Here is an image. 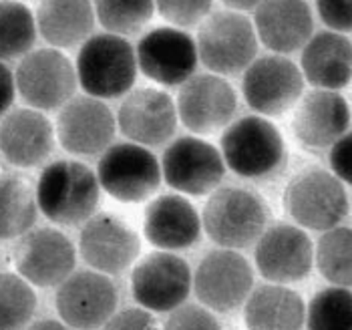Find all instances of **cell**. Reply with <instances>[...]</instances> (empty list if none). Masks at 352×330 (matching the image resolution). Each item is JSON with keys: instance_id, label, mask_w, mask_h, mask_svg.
<instances>
[{"instance_id": "cell-1", "label": "cell", "mask_w": 352, "mask_h": 330, "mask_svg": "<svg viewBox=\"0 0 352 330\" xmlns=\"http://www.w3.org/2000/svg\"><path fill=\"white\" fill-rule=\"evenodd\" d=\"M34 195L47 220L58 226H77L97 212L101 186L97 173L87 165L60 160L45 167Z\"/></svg>"}, {"instance_id": "cell-2", "label": "cell", "mask_w": 352, "mask_h": 330, "mask_svg": "<svg viewBox=\"0 0 352 330\" xmlns=\"http://www.w3.org/2000/svg\"><path fill=\"white\" fill-rule=\"evenodd\" d=\"M221 157L244 179H270L286 164V143L276 125L262 115H248L226 125Z\"/></svg>"}, {"instance_id": "cell-3", "label": "cell", "mask_w": 352, "mask_h": 330, "mask_svg": "<svg viewBox=\"0 0 352 330\" xmlns=\"http://www.w3.org/2000/svg\"><path fill=\"white\" fill-rule=\"evenodd\" d=\"M75 73L87 95L97 99L123 97L137 79L135 49L115 32L91 34L81 43Z\"/></svg>"}, {"instance_id": "cell-4", "label": "cell", "mask_w": 352, "mask_h": 330, "mask_svg": "<svg viewBox=\"0 0 352 330\" xmlns=\"http://www.w3.org/2000/svg\"><path fill=\"white\" fill-rule=\"evenodd\" d=\"M270 210L262 195L238 186L216 188L206 201L201 226L217 246L242 250L268 228Z\"/></svg>"}, {"instance_id": "cell-5", "label": "cell", "mask_w": 352, "mask_h": 330, "mask_svg": "<svg viewBox=\"0 0 352 330\" xmlns=\"http://www.w3.org/2000/svg\"><path fill=\"white\" fill-rule=\"evenodd\" d=\"M284 208L302 228L324 232L349 216L351 199L342 182L320 167L300 171L284 190Z\"/></svg>"}, {"instance_id": "cell-6", "label": "cell", "mask_w": 352, "mask_h": 330, "mask_svg": "<svg viewBox=\"0 0 352 330\" xmlns=\"http://www.w3.org/2000/svg\"><path fill=\"white\" fill-rule=\"evenodd\" d=\"M199 63L216 75H238L258 55V36L252 21L223 10L208 14L197 30Z\"/></svg>"}, {"instance_id": "cell-7", "label": "cell", "mask_w": 352, "mask_h": 330, "mask_svg": "<svg viewBox=\"0 0 352 330\" xmlns=\"http://www.w3.org/2000/svg\"><path fill=\"white\" fill-rule=\"evenodd\" d=\"M97 179L111 197L141 204L160 190L162 164L145 145L111 143L99 160Z\"/></svg>"}, {"instance_id": "cell-8", "label": "cell", "mask_w": 352, "mask_h": 330, "mask_svg": "<svg viewBox=\"0 0 352 330\" xmlns=\"http://www.w3.org/2000/svg\"><path fill=\"white\" fill-rule=\"evenodd\" d=\"M14 82L32 109L54 111L75 97L77 73L73 63L58 49H34L19 63Z\"/></svg>"}, {"instance_id": "cell-9", "label": "cell", "mask_w": 352, "mask_h": 330, "mask_svg": "<svg viewBox=\"0 0 352 330\" xmlns=\"http://www.w3.org/2000/svg\"><path fill=\"white\" fill-rule=\"evenodd\" d=\"M191 288L197 300L214 312H234L254 288V272L242 254L232 248L212 250L199 262Z\"/></svg>"}, {"instance_id": "cell-10", "label": "cell", "mask_w": 352, "mask_h": 330, "mask_svg": "<svg viewBox=\"0 0 352 330\" xmlns=\"http://www.w3.org/2000/svg\"><path fill=\"white\" fill-rule=\"evenodd\" d=\"M244 71L242 91L245 103L260 115H284L304 93L300 67L284 55L276 53L254 58Z\"/></svg>"}, {"instance_id": "cell-11", "label": "cell", "mask_w": 352, "mask_h": 330, "mask_svg": "<svg viewBox=\"0 0 352 330\" xmlns=\"http://www.w3.org/2000/svg\"><path fill=\"white\" fill-rule=\"evenodd\" d=\"M135 58L147 79L165 87L184 85L199 65L193 36L177 27L153 28L141 36Z\"/></svg>"}, {"instance_id": "cell-12", "label": "cell", "mask_w": 352, "mask_h": 330, "mask_svg": "<svg viewBox=\"0 0 352 330\" xmlns=\"http://www.w3.org/2000/svg\"><path fill=\"white\" fill-rule=\"evenodd\" d=\"M162 175L175 192L208 195L226 175V164L216 147L204 139H175L163 153Z\"/></svg>"}, {"instance_id": "cell-13", "label": "cell", "mask_w": 352, "mask_h": 330, "mask_svg": "<svg viewBox=\"0 0 352 330\" xmlns=\"http://www.w3.org/2000/svg\"><path fill=\"white\" fill-rule=\"evenodd\" d=\"M175 109L184 127L195 135H212L232 123L238 97L221 75H191L182 85Z\"/></svg>"}, {"instance_id": "cell-14", "label": "cell", "mask_w": 352, "mask_h": 330, "mask_svg": "<svg viewBox=\"0 0 352 330\" xmlns=\"http://www.w3.org/2000/svg\"><path fill=\"white\" fill-rule=\"evenodd\" d=\"M256 268L274 284H294L310 274L314 246L304 230L292 223H274L256 240Z\"/></svg>"}, {"instance_id": "cell-15", "label": "cell", "mask_w": 352, "mask_h": 330, "mask_svg": "<svg viewBox=\"0 0 352 330\" xmlns=\"http://www.w3.org/2000/svg\"><path fill=\"white\" fill-rule=\"evenodd\" d=\"M119 306V292L103 272H73L56 290V310L60 320L73 329L105 327Z\"/></svg>"}, {"instance_id": "cell-16", "label": "cell", "mask_w": 352, "mask_h": 330, "mask_svg": "<svg viewBox=\"0 0 352 330\" xmlns=\"http://www.w3.org/2000/svg\"><path fill=\"white\" fill-rule=\"evenodd\" d=\"M77 264L73 242L58 230L36 228L21 236L14 248V266L32 286H58Z\"/></svg>"}, {"instance_id": "cell-17", "label": "cell", "mask_w": 352, "mask_h": 330, "mask_svg": "<svg viewBox=\"0 0 352 330\" xmlns=\"http://www.w3.org/2000/svg\"><path fill=\"white\" fill-rule=\"evenodd\" d=\"M190 264L167 252H153L143 258L131 274L135 300L151 312H169L186 302L191 292Z\"/></svg>"}, {"instance_id": "cell-18", "label": "cell", "mask_w": 352, "mask_h": 330, "mask_svg": "<svg viewBox=\"0 0 352 330\" xmlns=\"http://www.w3.org/2000/svg\"><path fill=\"white\" fill-rule=\"evenodd\" d=\"M115 117L103 99L71 97L56 117V138L73 155H99L115 139Z\"/></svg>"}, {"instance_id": "cell-19", "label": "cell", "mask_w": 352, "mask_h": 330, "mask_svg": "<svg viewBox=\"0 0 352 330\" xmlns=\"http://www.w3.org/2000/svg\"><path fill=\"white\" fill-rule=\"evenodd\" d=\"M79 250L82 260L97 272L119 274L139 256L141 242L135 230L113 214H93L82 221Z\"/></svg>"}, {"instance_id": "cell-20", "label": "cell", "mask_w": 352, "mask_h": 330, "mask_svg": "<svg viewBox=\"0 0 352 330\" xmlns=\"http://www.w3.org/2000/svg\"><path fill=\"white\" fill-rule=\"evenodd\" d=\"M117 127L133 143L160 147L173 138L177 129L175 103L160 89H135L119 107Z\"/></svg>"}, {"instance_id": "cell-21", "label": "cell", "mask_w": 352, "mask_h": 330, "mask_svg": "<svg viewBox=\"0 0 352 330\" xmlns=\"http://www.w3.org/2000/svg\"><path fill=\"white\" fill-rule=\"evenodd\" d=\"M351 127V109L346 99L330 89H314L308 95L302 93L296 101L292 119L294 135L304 147L324 149Z\"/></svg>"}, {"instance_id": "cell-22", "label": "cell", "mask_w": 352, "mask_h": 330, "mask_svg": "<svg viewBox=\"0 0 352 330\" xmlns=\"http://www.w3.org/2000/svg\"><path fill=\"white\" fill-rule=\"evenodd\" d=\"M254 30L260 43L278 55L300 51L314 34L306 0H262L254 8Z\"/></svg>"}, {"instance_id": "cell-23", "label": "cell", "mask_w": 352, "mask_h": 330, "mask_svg": "<svg viewBox=\"0 0 352 330\" xmlns=\"http://www.w3.org/2000/svg\"><path fill=\"white\" fill-rule=\"evenodd\" d=\"M54 149L53 123L38 109H14L0 121V155L14 167L43 164Z\"/></svg>"}, {"instance_id": "cell-24", "label": "cell", "mask_w": 352, "mask_h": 330, "mask_svg": "<svg viewBox=\"0 0 352 330\" xmlns=\"http://www.w3.org/2000/svg\"><path fill=\"white\" fill-rule=\"evenodd\" d=\"M143 232L151 246L169 252L186 250L197 244L201 236V220L184 195L167 193L147 206Z\"/></svg>"}, {"instance_id": "cell-25", "label": "cell", "mask_w": 352, "mask_h": 330, "mask_svg": "<svg viewBox=\"0 0 352 330\" xmlns=\"http://www.w3.org/2000/svg\"><path fill=\"white\" fill-rule=\"evenodd\" d=\"M300 71L304 81L316 89L338 91L346 87L352 75L351 38L336 30L312 34L302 47Z\"/></svg>"}, {"instance_id": "cell-26", "label": "cell", "mask_w": 352, "mask_h": 330, "mask_svg": "<svg viewBox=\"0 0 352 330\" xmlns=\"http://www.w3.org/2000/svg\"><path fill=\"white\" fill-rule=\"evenodd\" d=\"M244 306L245 324L256 330H296L304 327L306 304L298 292L284 284L252 288Z\"/></svg>"}, {"instance_id": "cell-27", "label": "cell", "mask_w": 352, "mask_h": 330, "mask_svg": "<svg viewBox=\"0 0 352 330\" xmlns=\"http://www.w3.org/2000/svg\"><path fill=\"white\" fill-rule=\"evenodd\" d=\"M95 27L91 0H41L36 30L54 49L79 47Z\"/></svg>"}, {"instance_id": "cell-28", "label": "cell", "mask_w": 352, "mask_h": 330, "mask_svg": "<svg viewBox=\"0 0 352 330\" xmlns=\"http://www.w3.org/2000/svg\"><path fill=\"white\" fill-rule=\"evenodd\" d=\"M36 216V195L27 179L0 175V240L21 238L32 230Z\"/></svg>"}, {"instance_id": "cell-29", "label": "cell", "mask_w": 352, "mask_h": 330, "mask_svg": "<svg viewBox=\"0 0 352 330\" xmlns=\"http://www.w3.org/2000/svg\"><path fill=\"white\" fill-rule=\"evenodd\" d=\"M36 21L21 0H0V60L27 55L36 43Z\"/></svg>"}, {"instance_id": "cell-30", "label": "cell", "mask_w": 352, "mask_h": 330, "mask_svg": "<svg viewBox=\"0 0 352 330\" xmlns=\"http://www.w3.org/2000/svg\"><path fill=\"white\" fill-rule=\"evenodd\" d=\"M352 232L349 226H334L324 230L314 248L318 272L334 286L351 288L352 282Z\"/></svg>"}, {"instance_id": "cell-31", "label": "cell", "mask_w": 352, "mask_h": 330, "mask_svg": "<svg viewBox=\"0 0 352 330\" xmlns=\"http://www.w3.org/2000/svg\"><path fill=\"white\" fill-rule=\"evenodd\" d=\"M304 327L312 330H352V294L346 286L320 290L310 304Z\"/></svg>"}, {"instance_id": "cell-32", "label": "cell", "mask_w": 352, "mask_h": 330, "mask_svg": "<svg viewBox=\"0 0 352 330\" xmlns=\"http://www.w3.org/2000/svg\"><path fill=\"white\" fill-rule=\"evenodd\" d=\"M95 19L109 32L127 36L137 34L155 12L153 0H95Z\"/></svg>"}, {"instance_id": "cell-33", "label": "cell", "mask_w": 352, "mask_h": 330, "mask_svg": "<svg viewBox=\"0 0 352 330\" xmlns=\"http://www.w3.org/2000/svg\"><path fill=\"white\" fill-rule=\"evenodd\" d=\"M36 310V294L32 284L23 276L0 274V330L27 327Z\"/></svg>"}, {"instance_id": "cell-34", "label": "cell", "mask_w": 352, "mask_h": 330, "mask_svg": "<svg viewBox=\"0 0 352 330\" xmlns=\"http://www.w3.org/2000/svg\"><path fill=\"white\" fill-rule=\"evenodd\" d=\"M163 19L173 27L186 28L199 25L212 10L214 0H153Z\"/></svg>"}, {"instance_id": "cell-35", "label": "cell", "mask_w": 352, "mask_h": 330, "mask_svg": "<svg viewBox=\"0 0 352 330\" xmlns=\"http://www.w3.org/2000/svg\"><path fill=\"white\" fill-rule=\"evenodd\" d=\"M165 329H221L214 310L204 304H177L169 310Z\"/></svg>"}, {"instance_id": "cell-36", "label": "cell", "mask_w": 352, "mask_h": 330, "mask_svg": "<svg viewBox=\"0 0 352 330\" xmlns=\"http://www.w3.org/2000/svg\"><path fill=\"white\" fill-rule=\"evenodd\" d=\"M320 21L330 30L349 34L352 28V0H316Z\"/></svg>"}, {"instance_id": "cell-37", "label": "cell", "mask_w": 352, "mask_h": 330, "mask_svg": "<svg viewBox=\"0 0 352 330\" xmlns=\"http://www.w3.org/2000/svg\"><path fill=\"white\" fill-rule=\"evenodd\" d=\"M330 167L332 173L342 182V184H352V138L346 131L342 138H338L330 145Z\"/></svg>"}, {"instance_id": "cell-38", "label": "cell", "mask_w": 352, "mask_h": 330, "mask_svg": "<svg viewBox=\"0 0 352 330\" xmlns=\"http://www.w3.org/2000/svg\"><path fill=\"white\" fill-rule=\"evenodd\" d=\"M105 329H155V318L147 308H125L111 314Z\"/></svg>"}, {"instance_id": "cell-39", "label": "cell", "mask_w": 352, "mask_h": 330, "mask_svg": "<svg viewBox=\"0 0 352 330\" xmlns=\"http://www.w3.org/2000/svg\"><path fill=\"white\" fill-rule=\"evenodd\" d=\"M14 95H16V82L14 75L10 73V69L0 60V117L6 115L8 109L14 103Z\"/></svg>"}, {"instance_id": "cell-40", "label": "cell", "mask_w": 352, "mask_h": 330, "mask_svg": "<svg viewBox=\"0 0 352 330\" xmlns=\"http://www.w3.org/2000/svg\"><path fill=\"white\" fill-rule=\"evenodd\" d=\"M221 2L236 12H244V10H254L262 0H221Z\"/></svg>"}, {"instance_id": "cell-41", "label": "cell", "mask_w": 352, "mask_h": 330, "mask_svg": "<svg viewBox=\"0 0 352 330\" xmlns=\"http://www.w3.org/2000/svg\"><path fill=\"white\" fill-rule=\"evenodd\" d=\"M32 329H63V324L56 320H45V322H34Z\"/></svg>"}]
</instances>
